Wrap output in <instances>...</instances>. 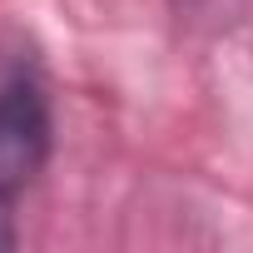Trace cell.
<instances>
[{
	"label": "cell",
	"instance_id": "7a4b0ae2",
	"mask_svg": "<svg viewBox=\"0 0 253 253\" xmlns=\"http://www.w3.org/2000/svg\"><path fill=\"white\" fill-rule=\"evenodd\" d=\"M20 243V228H15V209L0 204V248H15Z\"/></svg>",
	"mask_w": 253,
	"mask_h": 253
},
{
	"label": "cell",
	"instance_id": "6da1fadb",
	"mask_svg": "<svg viewBox=\"0 0 253 253\" xmlns=\"http://www.w3.org/2000/svg\"><path fill=\"white\" fill-rule=\"evenodd\" d=\"M55 154V104L35 70H10L0 80V204L15 209Z\"/></svg>",
	"mask_w": 253,
	"mask_h": 253
}]
</instances>
